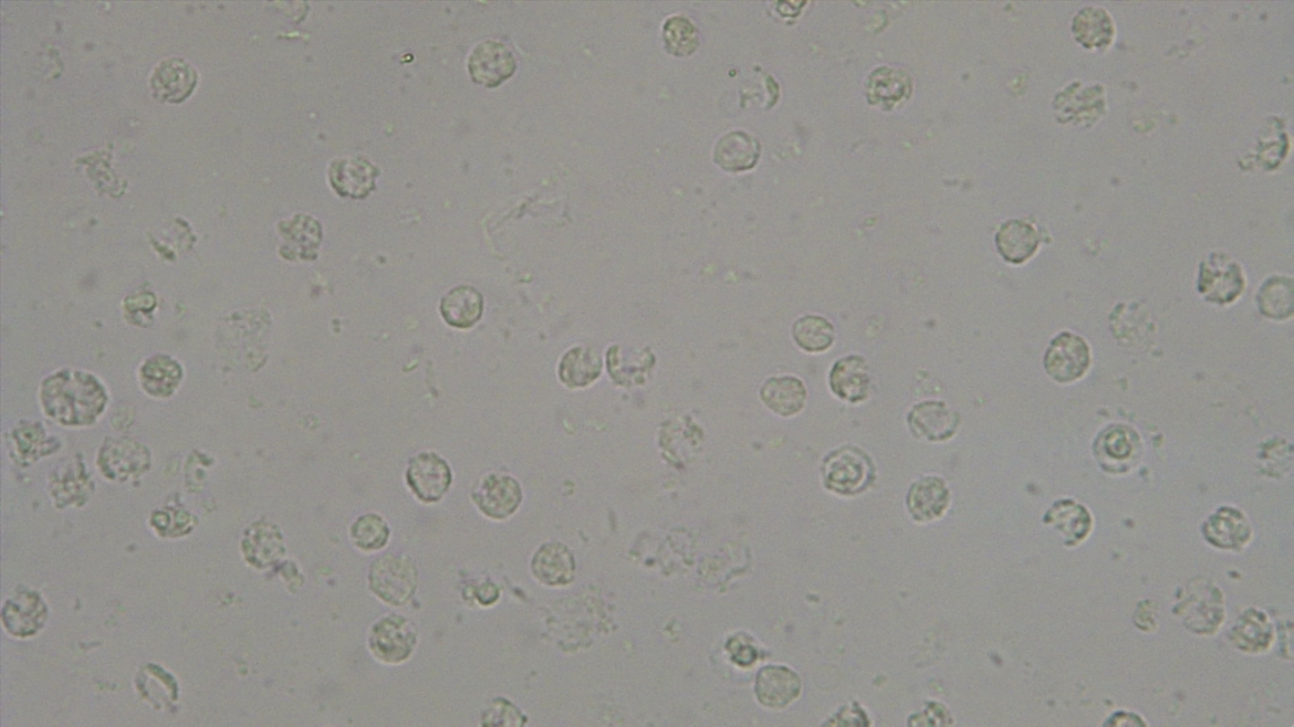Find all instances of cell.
<instances>
[{
    "label": "cell",
    "mask_w": 1294,
    "mask_h": 727,
    "mask_svg": "<svg viewBox=\"0 0 1294 727\" xmlns=\"http://www.w3.org/2000/svg\"><path fill=\"white\" fill-rule=\"evenodd\" d=\"M793 339L806 352L828 350L836 339L835 327L818 315H805L793 326Z\"/></svg>",
    "instance_id": "obj_25"
},
{
    "label": "cell",
    "mask_w": 1294,
    "mask_h": 727,
    "mask_svg": "<svg viewBox=\"0 0 1294 727\" xmlns=\"http://www.w3.org/2000/svg\"><path fill=\"white\" fill-rule=\"evenodd\" d=\"M950 504V491L941 477L927 476L910 486L907 505L911 517L918 521L935 520L943 516Z\"/></svg>",
    "instance_id": "obj_13"
},
{
    "label": "cell",
    "mask_w": 1294,
    "mask_h": 727,
    "mask_svg": "<svg viewBox=\"0 0 1294 727\" xmlns=\"http://www.w3.org/2000/svg\"><path fill=\"white\" fill-rule=\"evenodd\" d=\"M501 716H507L511 726L524 724V720H522L524 719V716L521 715L515 706L507 702V699H498V702L492 704L491 712L486 717V719H490V721L486 724L492 725L495 719H499L500 721ZM499 721L495 723V725H499Z\"/></svg>",
    "instance_id": "obj_30"
},
{
    "label": "cell",
    "mask_w": 1294,
    "mask_h": 727,
    "mask_svg": "<svg viewBox=\"0 0 1294 727\" xmlns=\"http://www.w3.org/2000/svg\"><path fill=\"white\" fill-rule=\"evenodd\" d=\"M1204 534L1217 547L1236 549L1246 545L1252 530L1243 513L1233 508H1221L1204 526Z\"/></svg>",
    "instance_id": "obj_20"
},
{
    "label": "cell",
    "mask_w": 1294,
    "mask_h": 727,
    "mask_svg": "<svg viewBox=\"0 0 1294 727\" xmlns=\"http://www.w3.org/2000/svg\"><path fill=\"white\" fill-rule=\"evenodd\" d=\"M727 651H730L732 661L741 667L751 666L758 658L755 646L739 640V638H732L730 643H727Z\"/></svg>",
    "instance_id": "obj_29"
},
{
    "label": "cell",
    "mask_w": 1294,
    "mask_h": 727,
    "mask_svg": "<svg viewBox=\"0 0 1294 727\" xmlns=\"http://www.w3.org/2000/svg\"><path fill=\"white\" fill-rule=\"evenodd\" d=\"M760 144L744 131H731L720 140L714 149V162L727 172H743L751 170L759 161Z\"/></svg>",
    "instance_id": "obj_17"
},
{
    "label": "cell",
    "mask_w": 1294,
    "mask_h": 727,
    "mask_svg": "<svg viewBox=\"0 0 1294 727\" xmlns=\"http://www.w3.org/2000/svg\"><path fill=\"white\" fill-rule=\"evenodd\" d=\"M995 242L1000 255L1006 262L1023 264L1039 251L1041 236L1032 224L1022 220H1010L1000 226Z\"/></svg>",
    "instance_id": "obj_16"
},
{
    "label": "cell",
    "mask_w": 1294,
    "mask_h": 727,
    "mask_svg": "<svg viewBox=\"0 0 1294 727\" xmlns=\"http://www.w3.org/2000/svg\"><path fill=\"white\" fill-rule=\"evenodd\" d=\"M1092 349L1079 335L1063 331L1054 338L1044 356V369L1060 384L1074 383L1092 366Z\"/></svg>",
    "instance_id": "obj_4"
},
{
    "label": "cell",
    "mask_w": 1294,
    "mask_h": 727,
    "mask_svg": "<svg viewBox=\"0 0 1294 727\" xmlns=\"http://www.w3.org/2000/svg\"><path fill=\"white\" fill-rule=\"evenodd\" d=\"M535 578L547 587H565L574 580L575 560L562 544H546L538 549L531 562Z\"/></svg>",
    "instance_id": "obj_15"
},
{
    "label": "cell",
    "mask_w": 1294,
    "mask_h": 727,
    "mask_svg": "<svg viewBox=\"0 0 1294 727\" xmlns=\"http://www.w3.org/2000/svg\"><path fill=\"white\" fill-rule=\"evenodd\" d=\"M406 478L419 499L436 503L449 491L451 470L447 461L434 452H421L411 459Z\"/></svg>",
    "instance_id": "obj_7"
},
{
    "label": "cell",
    "mask_w": 1294,
    "mask_h": 727,
    "mask_svg": "<svg viewBox=\"0 0 1294 727\" xmlns=\"http://www.w3.org/2000/svg\"><path fill=\"white\" fill-rule=\"evenodd\" d=\"M806 388L795 377L770 378L761 388L762 402L769 410L782 417L800 413L806 402Z\"/></svg>",
    "instance_id": "obj_18"
},
{
    "label": "cell",
    "mask_w": 1294,
    "mask_h": 727,
    "mask_svg": "<svg viewBox=\"0 0 1294 727\" xmlns=\"http://www.w3.org/2000/svg\"><path fill=\"white\" fill-rule=\"evenodd\" d=\"M468 69L476 84L498 87L515 74L516 60L507 44L484 41L473 50Z\"/></svg>",
    "instance_id": "obj_8"
},
{
    "label": "cell",
    "mask_w": 1294,
    "mask_h": 727,
    "mask_svg": "<svg viewBox=\"0 0 1294 727\" xmlns=\"http://www.w3.org/2000/svg\"><path fill=\"white\" fill-rule=\"evenodd\" d=\"M197 83L194 69L182 60H167L155 71L153 86L159 99L181 102Z\"/></svg>",
    "instance_id": "obj_21"
},
{
    "label": "cell",
    "mask_w": 1294,
    "mask_h": 727,
    "mask_svg": "<svg viewBox=\"0 0 1294 727\" xmlns=\"http://www.w3.org/2000/svg\"><path fill=\"white\" fill-rule=\"evenodd\" d=\"M478 596H480V597H478V599H480L482 604L490 605V604H493V602L499 599L500 592H499V589L494 587V584L486 583V584H483V587L480 590V593H478Z\"/></svg>",
    "instance_id": "obj_31"
},
{
    "label": "cell",
    "mask_w": 1294,
    "mask_h": 727,
    "mask_svg": "<svg viewBox=\"0 0 1294 727\" xmlns=\"http://www.w3.org/2000/svg\"><path fill=\"white\" fill-rule=\"evenodd\" d=\"M441 316L457 329H469L481 320L483 297L473 287L460 286L448 292L440 304Z\"/></svg>",
    "instance_id": "obj_19"
},
{
    "label": "cell",
    "mask_w": 1294,
    "mask_h": 727,
    "mask_svg": "<svg viewBox=\"0 0 1294 727\" xmlns=\"http://www.w3.org/2000/svg\"><path fill=\"white\" fill-rule=\"evenodd\" d=\"M1141 442L1138 433L1127 425H1114L1100 434L1095 445V454L1107 472L1120 474L1137 463L1140 456Z\"/></svg>",
    "instance_id": "obj_9"
},
{
    "label": "cell",
    "mask_w": 1294,
    "mask_h": 727,
    "mask_svg": "<svg viewBox=\"0 0 1294 727\" xmlns=\"http://www.w3.org/2000/svg\"><path fill=\"white\" fill-rule=\"evenodd\" d=\"M1256 303L1262 315L1272 320H1287L1293 315L1292 280L1282 276L1270 278L1258 292Z\"/></svg>",
    "instance_id": "obj_24"
},
{
    "label": "cell",
    "mask_w": 1294,
    "mask_h": 727,
    "mask_svg": "<svg viewBox=\"0 0 1294 727\" xmlns=\"http://www.w3.org/2000/svg\"><path fill=\"white\" fill-rule=\"evenodd\" d=\"M351 536L363 551H377L388 542L389 528L377 514H365L352 526Z\"/></svg>",
    "instance_id": "obj_27"
},
{
    "label": "cell",
    "mask_w": 1294,
    "mask_h": 727,
    "mask_svg": "<svg viewBox=\"0 0 1294 727\" xmlns=\"http://www.w3.org/2000/svg\"><path fill=\"white\" fill-rule=\"evenodd\" d=\"M369 584L380 599L400 607L410 601L418 588V570L410 558L385 555L372 565Z\"/></svg>",
    "instance_id": "obj_2"
},
{
    "label": "cell",
    "mask_w": 1294,
    "mask_h": 727,
    "mask_svg": "<svg viewBox=\"0 0 1294 727\" xmlns=\"http://www.w3.org/2000/svg\"><path fill=\"white\" fill-rule=\"evenodd\" d=\"M664 40L668 51L676 56L690 55L699 44L696 27L682 17H672L665 23Z\"/></svg>",
    "instance_id": "obj_28"
},
{
    "label": "cell",
    "mask_w": 1294,
    "mask_h": 727,
    "mask_svg": "<svg viewBox=\"0 0 1294 727\" xmlns=\"http://www.w3.org/2000/svg\"><path fill=\"white\" fill-rule=\"evenodd\" d=\"M755 693L759 703L769 708H784L802 693V681L785 666H766L758 673Z\"/></svg>",
    "instance_id": "obj_11"
},
{
    "label": "cell",
    "mask_w": 1294,
    "mask_h": 727,
    "mask_svg": "<svg viewBox=\"0 0 1294 727\" xmlns=\"http://www.w3.org/2000/svg\"><path fill=\"white\" fill-rule=\"evenodd\" d=\"M1072 31L1077 42L1086 49H1100L1113 42L1115 25L1106 9L1087 7L1075 17Z\"/></svg>",
    "instance_id": "obj_22"
},
{
    "label": "cell",
    "mask_w": 1294,
    "mask_h": 727,
    "mask_svg": "<svg viewBox=\"0 0 1294 727\" xmlns=\"http://www.w3.org/2000/svg\"><path fill=\"white\" fill-rule=\"evenodd\" d=\"M1245 289L1240 264L1227 253H1211L1201 263L1199 292L1208 303L1224 306L1235 303Z\"/></svg>",
    "instance_id": "obj_3"
},
{
    "label": "cell",
    "mask_w": 1294,
    "mask_h": 727,
    "mask_svg": "<svg viewBox=\"0 0 1294 727\" xmlns=\"http://www.w3.org/2000/svg\"><path fill=\"white\" fill-rule=\"evenodd\" d=\"M418 634L410 620L401 615H387L372 628L369 649L379 661L389 664L403 663L410 658Z\"/></svg>",
    "instance_id": "obj_5"
},
{
    "label": "cell",
    "mask_w": 1294,
    "mask_h": 727,
    "mask_svg": "<svg viewBox=\"0 0 1294 727\" xmlns=\"http://www.w3.org/2000/svg\"><path fill=\"white\" fill-rule=\"evenodd\" d=\"M823 483L838 495L853 496L863 493L875 478V467L865 451L854 446L832 451L823 461Z\"/></svg>",
    "instance_id": "obj_1"
},
{
    "label": "cell",
    "mask_w": 1294,
    "mask_h": 727,
    "mask_svg": "<svg viewBox=\"0 0 1294 727\" xmlns=\"http://www.w3.org/2000/svg\"><path fill=\"white\" fill-rule=\"evenodd\" d=\"M378 173L366 159L343 158L332 165L330 176L333 188L342 197L365 199L375 189Z\"/></svg>",
    "instance_id": "obj_14"
},
{
    "label": "cell",
    "mask_w": 1294,
    "mask_h": 727,
    "mask_svg": "<svg viewBox=\"0 0 1294 727\" xmlns=\"http://www.w3.org/2000/svg\"><path fill=\"white\" fill-rule=\"evenodd\" d=\"M478 508L492 519H507L518 510L522 502V491L515 478L501 475H486L478 482L472 492Z\"/></svg>",
    "instance_id": "obj_6"
},
{
    "label": "cell",
    "mask_w": 1294,
    "mask_h": 727,
    "mask_svg": "<svg viewBox=\"0 0 1294 727\" xmlns=\"http://www.w3.org/2000/svg\"><path fill=\"white\" fill-rule=\"evenodd\" d=\"M832 393L848 403L864 402L870 392L868 364L862 356H848L835 362L829 372Z\"/></svg>",
    "instance_id": "obj_12"
},
{
    "label": "cell",
    "mask_w": 1294,
    "mask_h": 727,
    "mask_svg": "<svg viewBox=\"0 0 1294 727\" xmlns=\"http://www.w3.org/2000/svg\"><path fill=\"white\" fill-rule=\"evenodd\" d=\"M907 421L917 439L941 442L954 436L961 417L945 402L926 401L911 408Z\"/></svg>",
    "instance_id": "obj_10"
},
{
    "label": "cell",
    "mask_w": 1294,
    "mask_h": 727,
    "mask_svg": "<svg viewBox=\"0 0 1294 727\" xmlns=\"http://www.w3.org/2000/svg\"><path fill=\"white\" fill-rule=\"evenodd\" d=\"M1045 520L1057 527L1072 545L1083 540L1093 525L1086 508L1072 501H1061L1054 504Z\"/></svg>",
    "instance_id": "obj_23"
},
{
    "label": "cell",
    "mask_w": 1294,
    "mask_h": 727,
    "mask_svg": "<svg viewBox=\"0 0 1294 727\" xmlns=\"http://www.w3.org/2000/svg\"><path fill=\"white\" fill-rule=\"evenodd\" d=\"M602 362L598 352L592 349L571 350L561 364V378L571 387H584L601 375Z\"/></svg>",
    "instance_id": "obj_26"
}]
</instances>
